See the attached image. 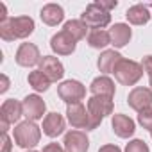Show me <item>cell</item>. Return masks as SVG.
<instances>
[{
  "label": "cell",
  "mask_w": 152,
  "mask_h": 152,
  "mask_svg": "<svg viewBox=\"0 0 152 152\" xmlns=\"http://www.w3.org/2000/svg\"><path fill=\"white\" fill-rule=\"evenodd\" d=\"M99 152H122V150H120V147H116V145H104V147L99 148Z\"/></svg>",
  "instance_id": "31"
},
{
  "label": "cell",
  "mask_w": 152,
  "mask_h": 152,
  "mask_svg": "<svg viewBox=\"0 0 152 152\" xmlns=\"http://www.w3.org/2000/svg\"><path fill=\"white\" fill-rule=\"evenodd\" d=\"M115 77L120 84L124 86H132L136 84L140 79H141V75H143V66L136 61H131V59H122L116 68H115Z\"/></svg>",
  "instance_id": "3"
},
{
  "label": "cell",
  "mask_w": 152,
  "mask_h": 152,
  "mask_svg": "<svg viewBox=\"0 0 152 152\" xmlns=\"http://www.w3.org/2000/svg\"><path fill=\"white\" fill-rule=\"evenodd\" d=\"M22 115H23V106L18 100L15 99L6 100L0 107V129H2V132H7L9 125L18 122Z\"/></svg>",
  "instance_id": "6"
},
{
  "label": "cell",
  "mask_w": 152,
  "mask_h": 152,
  "mask_svg": "<svg viewBox=\"0 0 152 152\" xmlns=\"http://www.w3.org/2000/svg\"><path fill=\"white\" fill-rule=\"evenodd\" d=\"M9 150H11V140L7 132H2V152H9Z\"/></svg>",
  "instance_id": "30"
},
{
  "label": "cell",
  "mask_w": 152,
  "mask_h": 152,
  "mask_svg": "<svg viewBox=\"0 0 152 152\" xmlns=\"http://www.w3.org/2000/svg\"><path fill=\"white\" fill-rule=\"evenodd\" d=\"M63 143H64V150L66 152H88V148H90V140L81 131L66 132Z\"/></svg>",
  "instance_id": "14"
},
{
  "label": "cell",
  "mask_w": 152,
  "mask_h": 152,
  "mask_svg": "<svg viewBox=\"0 0 152 152\" xmlns=\"http://www.w3.org/2000/svg\"><path fill=\"white\" fill-rule=\"evenodd\" d=\"M111 125H113V131L118 138H129L134 134V122L127 116V115H113V120H111Z\"/></svg>",
  "instance_id": "15"
},
{
  "label": "cell",
  "mask_w": 152,
  "mask_h": 152,
  "mask_svg": "<svg viewBox=\"0 0 152 152\" xmlns=\"http://www.w3.org/2000/svg\"><path fill=\"white\" fill-rule=\"evenodd\" d=\"M125 152H150V150H148V147L143 140H132V141L127 143Z\"/></svg>",
  "instance_id": "26"
},
{
  "label": "cell",
  "mask_w": 152,
  "mask_h": 152,
  "mask_svg": "<svg viewBox=\"0 0 152 152\" xmlns=\"http://www.w3.org/2000/svg\"><path fill=\"white\" fill-rule=\"evenodd\" d=\"M39 16H41V20H43V23H47V25H57V23L63 22L64 11H63V7L57 6V4H47V6H43Z\"/></svg>",
  "instance_id": "18"
},
{
  "label": "cell",
  "mask_w": 152,
  "mask_h": 152,
  "mask_svg": "<svg viewBox=\"0 0 152 152\" xmlns=\"http://www.w3.org/2000/svg\"><path fill=\"white\" fill-rule=\"evenodd\" d=\"M150 7H152V4H150Z\"/></svg>",
  "instance_id": "36"
},
{
  "label": "cell",
  "mask_w": 152,
  "mask_h": 152,
  "mask_svg": "<svg viewBox=\"0 0 152 152\" xmlns=\"http://www.w3.org/2000/svg\"><path fill=\"white\" fill-rule=\"evenodd\" d=\"M88 113H90V127L88 131H93L100 125L104 116L113 113V97L104 95H93L88 100Z\"/></svg>",
  "instance_id": "2"
},
{
  "label": "cell",
  "mask_w": 152,
  "mask_h": 152,
  "mask_svg": "<svg viewBox=\"0 0 152 152\" xmlns=\"http://www.w3.org/2000/svg\"><path fill=\"white\" fill-rule=\"evenodd\" d=\"M109 36H111V45L116 47V48H122V47H125L129 43V39H131L132 34H131L129 25H125V23H115L111 27V31H109Z\"/></svg>",
  "instance_id": "17"
},
{
  "label": "cell",
  "mask_w": 152,
  "mask_h": 152,
  "mask_svg": "<svg viewBox=\"0 0 152 152\" xmlns=\"http://www.w3.org/2000/svg\"><path fill=\"white\" fill-rule=\"evenodd\" d=\"M43 152H66V150L57 143H48V145L43 147Z\"/></svg>",
  "instance_id": "28"
},
{
  "label": "cell",
  "mask_w": 152,
  "mask_h": 152,
  "mask_svg": "<svg viewBox=\"0 0 152 152\" xmlns=\"http://www.w3.org/2000/svg\"><path fill=\"white\" fill-rule=\"evenodd\" d=\"M64 131V118L59 113H50L43 120V132L50 138H57Z\"/></svg>",
  "instance_id": "16"
},
{
  "label": "cell",
  "mask_w": 152,
  "mask_h": 152,
  "mask_svg": "<svg viewBox=\"0 0 152 152\" xmlns=\"http://www.w3.org/2000/svg\"><path fill=\"white\" fill-rule=\"evenodd\" d=\"M27 152H36V150H27Z\"/></svg>",
  "instance_id": "34"
},
{
  "label": "cell",
  "mask_w": 152,
  "mask_h": 152,
  "mask_svg": "<svg viewBox=\"0 0 152 152\" xmlns=\"http://www.w3.org/2000/svg\"><path fill=\"white\" fill-rule=\"evenodd\" d=\"M39 70L43 72V75L50 83L63 79V75H64V68H63L61 61L54 56H43V59L39 63Z\"/></svg>",
  "instance_id": "9"
},
{
  "label": "cell",
  "mask_w": 152,
  "mask_h": 152,
  "mask_svg": "<svg viewBox=\"0 0 152 152\" xmlns=\"http://www.w3.org/2000/svg\"><path fill=\"white\" fill-rule=\"evenodd\" d=\"M81 22H84L86 27H90L93 31H99V29H104L106 25H109L111 15H109V11H106L104 7H100L97 2H93L81 15Z\"/></svg>",
  "instance_id": "5"
},
{
  "label": "cell",
  "mask_w": 152,
  "mask_h": 152,
  "mask_svg": "<svg viewBox=\"0 0 152 152\" xmlns=\"http://www.w3.org/2000/svg\"><path fill=\"white\" fill-rule=\"evenodd\" d=\"M57 95L61 97V100H64L68 106L70 104H81V100L86 95L84 86L79 81H64L63 84H59L57 88Z\"/></svg>",
  "instance_id": "7"
},
{
  "label": "cell",
  "mask_w": 152,
  "mask_h": 152,
  "mask_svg": "<svg viewBox=\"0 0 152 152\" xmlns=\"http://www.w3.org/2000/svg\"><path fill=\"white\" fill-rule=\"evenodd\" d=\"M122 59H124V57H122L118 52H115V50H104V52L100 54L99 61H97V66H99L100 72L111 73V72H115L116 64H118Z\"/></svg>",
  "instance_id": "19"
},
{
  "label": "cell",
  "mask_w": 152,
  "mask_h": 152,
  "mask_svg": "<svg viewBox=\"0 0 152 152\" xmlns=\"http://www.w3.org/2000/svg\"><path fill=\"white\" fill-rule=\"evenodd\" d=\"M97 4H99L100 7H104L106 11H111V9L116 7V0H109V2H107V0H99Z\"/></svg>",
  "instance_id": "29"
},
{
  "label": "cell",
  "mask_w": 152,
  "mask_h": 152,
  "mask_svg": "<svg viewBox=\"0 0 152 152\" xmlns=\"http://www.w3.org/2000/svg\"><path fill=\"white\" fill-rule=\"evenodd\" d=\"M27 81H29V84H31L36 91H47L48 86H50V81L43 75L41 70H34V72H31V73H29V77H27Z\"/></svg>",
  "instance_id": "24"
},
{
  "label": "cell",
  "mask_w": 152,
  "mask_h": 152,
  "mask_svg": "<svg viewBox=\"0 0 152 152\" xmlns=\"http://www.w3.org/2000/svg\"><path fill=\"white\" fill-rule=\"evenodd\" d=\"M127 102L134 111L141 113L143 109L152 107V90H148V88H134L129 93Z\"/></svg>",
  "instance_id": "11"
},
{
  "label": "cell",
  "mask_w": 152,
  "mask_h": 152,
  "mask_svg": "<svg viewBox=\"0 0 152 152\" xmlns=\"http://www.w3.org/2000/svg\"><path fill=\"white\" fill-rule=\"evenodd\" d=\"M63 31H66L70 36H73L75 41H79V39H84V38H86L88 27H86V23L81 22V20H70V22L64 23V29H63Z\"/></svg>",
  "instance_id": "23"
},
{
  "label": "cell",
  "mask_w": 152,
  "mask_h": 152,
  "mask_svg": "<svg viewBox=\"0 0 152 152\" xmlns=\"http://www.w3.org/2000/svg\"><path fill=\"white\" fill-rule=\"evenodd\" d=\"M88 45L91 48H104V47L111 45V36H109L107 31H102V29L91 31L88 34Z\"/></svg>",
  "instance_id": "22"
},
{
  "label": "cell",
  "mask_w": 152,
  "mask_h": 152,
  "mask_svg": "<svg viewBox=\"0 0 152 152\" xmlns=\"http://www.w3.org/2000/svg\"><path fill=\"white\" fill-rule=\"evenodd\" d=\"M150 136H152V131H150Z\"/></svg>",
  "instance_id": "35"
},
{
  "label": "cell",
  "mask_w": 152,
  "mask_h": 152,
  "mask_svg": "<svg viewBox=\"0 0 152 152\" xmlns=\"http://www.w3.org/2000/svg\"><path fill=\"white\" fill-rule=\"evenodd\" d=\"M138 122L143 125V129H148V131H152V107H148V109H143V111L138 115Z\"/></svg>",
  "instance_id": "25"
},
{
  "label": "cell",
  "mask_w": 152,
  "mask_h": 152,
  "mask_svg": "<svg viewBox=\"0 0 152 152\" xmlns=\"http://www.w3.org/2000/svg\"><path fill=\"white\" fill-rule=\"evenodd\" d=\"M22 106H23V115H25L27 120H31V122L43 118L45 109H47L43 99L38 97V95H29V97H25L23 102H22Z\"/></svg>",
  "instance_id": "12"
},
{
  "label": "cell",
  "mask_w": 152,
  "mask_h": 152,
  "mask_svg": "<svg viewBox=\"0 0 152 152\" xmlns=\"http://www.w3.org/2000/svg\"><path fill=\"white\" fill-rule=\"evenodd\" d=\"M66 116L72 127L75 129H86L90 127V113L83 104H70L66 107Z\"/></svg>",
  "instance_id": "8"
},
{
  "label": "cell",
  "mask_w": 152,
  "mask_h": 152,
  "mask_svg": "<svg viewBox=\"0 0 152 152\" xmlns=\"http://www.w3.org/2000/svg\"><path fill=\"white\" fill-rule=\"evenodd\" d=\"M0 81H2V88H0V93H6V91L9 90V79L6 77V75H2V77H0Z\"/></svg>",
  "instance_id": "32"
},
{
  "label": "cell",
  "mask_w": 152,
  "mask_h": 152,
  "mask_svg": "<svg viewBox=\"0 0 152 152\" xmlns=\"http://www.w3.org/2000/svg\"><path fill=\"white\" fill-rule=\"evenodd\" d=\"M90 91L93 95H104V97H113L115 95V83L106 77V75H102V77H97L93 79L91 86H90Z\"/></svg>",
  "instance_id": "21"
},
{
  "label": "cell",
  "mask_w": 152,
  "mask_h": 152,
  "mask_svg": "<svg viewBox=\"0 0 152 152\" xmlns=\"http://www.w3.org/2000/svg\"><path fill=\"white\" fill-rule=\"evenodd\" d=\"M39 138H41V132H39V127L27 120V122H22L15 127V141L18 147L22 148H32L39 143Z\"/></svg>",
  "instance_id": "4"
},
{
  "label": "cell",
  "mask_w": 152,
  "mask_h": 152,
  "mask_svg": "<svg viewBox=\"0 0 152 152\" xmlns=\"http://www.w3.org/2000/svg\"><path fill=\"white\" fill-rule=\"evenodd\" d=\"M7 18H9V16L6 15V6H4V4H0V23H4Z\"/></svg>",
  "instance_id": "33"
},
{
  "label": "cell",
  "mask_w": 152,
  "mask_h": 152,
  "mask_svg": "<svg viewBox=\"0 0 152 152\" xmlns=\"http://www.w3.org/2000/svg\"><path fill=\"white\" fill-rule=\"evenodd\" d=\"M50 48L59 54V56H70L73 50H75V39L73 36H70L66 31H61L57 34L52 36L50 39Z\"/></svg>",
  "instance_id": "13"
},
{
  "label": "cell",
  "mask_w": 152,
  "mask_h": 152,
  "mask_svg": "<svg viewBox=\"0 0 152 152\" xmlns=\"http://www.w3.org/2000/svg\"><path fill=\"white\" fill-rule=\"evenodd\" d=\"M16 63L20 66H25V68L41 63V54H39L38 47L34 43H22L18 52H16Z\"/></svg>",
  "instance_id": "10"
},
{
  "label": "cell",
  "mask_w": 152,
  "mask_h": 152,
  "mask_svg": "<svg viewBox=\"0 0 152 152\" xmlns=\"http://www.w3.org/2000/svg\"><path fill=\"white\" fill-rule=\"evenodd\" d=\"M143 70L148 73V81H150V86H152V56H147L143 57V63H141Z\"/></svg>",
  "instance_id": "27"
},
{
  "label": "cell",
  "mask_w": 152,
  "mask_h": 152,
  "mask_svg": "<svg viewBox=\"0 0 152 152\" xmlns=\"http://www.w3.org/2000/svg\"><path fill=\"white\" fill-rule=\"evenodd\" d=\"M125 16H127V20H129V23H132V25H145V23L150 20L152 15H150V11H148L147 6L136 4V6H132V7L127 9Z\"/></svg>",
  "instance_id": "20"
},
{
  "label": "cell",
  "mask_w": 152,
  "mask_h": 152,
  "mask_svg": "<svg viewBox=\"0 0 152 152\" xmlns=\"http://www.w3.org/2000/svg\"><path fill=\"white\" fill-rule=\"evenodd\" d=\"M34 32V20L31 16H16L7 18L4 23H0V38L4 41H15L27 38Z\"/></svg>",
  "instance_id": "1"
}]
</instances>
